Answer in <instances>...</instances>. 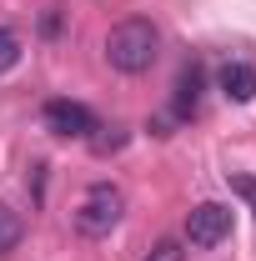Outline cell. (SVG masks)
Here are the masks:
<instances>
[{
    "mask_svg": "<svg viewBox=\"0 0 256 261\" xmlns=\"http://www.w3.org/2000/svg\"><path fill=\"white\" fill-rule=\"evenodd\" d=\"M161 56V31L146 20V15H131V20H116L106 31V61L121 75H146Z\"/></svg>",
    "mask_w": 256,
    "mask_h": 261,
    "instance_id": "cell-1",
    "label": "cell"
},
{
    "mask_svg": "<svg viewBox=\"0 0 256 261\" xmlns=\"http://www.w3.org/2000/svg\"><path fill=\"white\" fill-rule=\"evenodd\" d=\"M121 216H126V191L116 181H96L81 196V206H75V231L96 241V236H111L121 226Z\"/></svg>",
    "mask_w": 256,
    "mask_h": 261,
    "instance_id": "cell-2",
    "label": "cell"
},
{
    "mask_svg": "<svg viewBox=\"0 0 256 261\" xmlns=\"http://www.w3.org/2000/svg\"><path fill=\"white\" fill-rule=\"evenodd\" d=\"M226 236H231V206H221V201H201L191 216H186V241H191L196 251L221 246Z\"/></svg>",
    "mask_w": 256,
    "mask_h": 261,
    "instance_id": "cell-3",
    "label": "cell"
},
{
    "mask_svg": "<svg viewBox=\"0 0 256 261\" xmlns=\"http://www.w3.org/2000/svg\"><path fill=\"white\" fill-rule=\"evenodd\" d=\"M40 121H45L50 136H61V141H86V136L96 130V116H91L81 100H45Z\"/></svg>",
    "mask_w": 256,
    "mask_h": 261,
    "instance_id": "cell-4",
    "label": "cell"
},
{
    "mask_svg": "<svg viewBox=\"0 0 256 261\" xmlns=\"http://www.w3.org/2000/svg\"><path fill=\"white\" fill-rule=\"evenodd\" d=\"M221 96L236 100V106L256 100V70H251L246 61H226V65H221Z\"/></svg>",
    "mask_w": 256,
    "mask_h": 261,
    "instance_id": "cell-5",
    "label": "cell"
},
{
    "mask_svg": "<svg viewBox=\"0 0 256 261\" xmlns=\"http://www.w3.org/2000/svg\"><path fill=\"white\" fill-rule=\"evenodd\" d=\"M201 86H206V70L201 65H186L181 75H176V116L186 121V116H196V100H201Z\"/></svg>",
    "mask_w": 256,
    "mask_h": 261,
    "instance_id": "cell-6",
    "label": "cell"
},
{
    "mask_svg": "<svg viewBox=\"0 0 256 261\" xmlns=\"http://www.w3.org/2000/svg\"><path fill=\"white\" fill-rule=\"evenodd\" d=\"M20 236H25V226H20V216L0 201V256H10L15 246H20Z\"/></svg>",
    "mask_w": 256,
    "mask_h": 261,
    "instance_id": "cell-7",
    "label": "cell"
},
{
    "mask_svg": "<svg viewBox=\"0 0 256 261\" xmlns=\"http://www.w3.org/2000/svg\"><path fill=\"white\" fill-rule=\"evenodd\" d=\"M86 146H91L96 156H111V151L126 146V130H121V126H96L91 136H86Z\"/></svg>",
    "mask_w": 256,
    "mask_h": 261,
    "instance_id": "cell-8",
    "label": "cell"
},
{
    "mask_svg": "<svg viewBox=\"0 0 256 261\" xmlns=\"http://www.w3.org/2000/svg\"><path fill=\"white\" fill-rule=\"evenodd\" d=\"M15 65H20V35L10 31V25H0V75L15 70Z\"/></svg>",
    "mask_w": 256,
    "mask_h": 261,
    "instance_id": "cell-9",
    "label": "cell"
},
{
    "mask_svg": "<svg viewBox=\"0 0 256 261\" xmlns=\"http://www.w3.org/2000/svg\"><path fill=\"white\" fill-rule=\"evenodd\" d=\"M141 261H186V246H181L176 236H166V241H156V246H151Z\"/></svg>",
    "mask_w": 256,
    "mask_h": 261,
    "instance_id": "cell-10",
    "label": "cell"
},
{
    "mask_svg": "<svg viewBox=\"0 0 256 261\" xmlns=\"http://www.w3.org/2000/svg\"><path fill=\"white\" fill-rule=\"evenodd\" d=\"M231 191L241 196V201L251 206V216H256V176H231Z\"/></svg>",
    "mask_w": 256,
    "mask_h": 261,
    "instance_id": "cell-11",
    "label": "cell"
}]
</instances>
